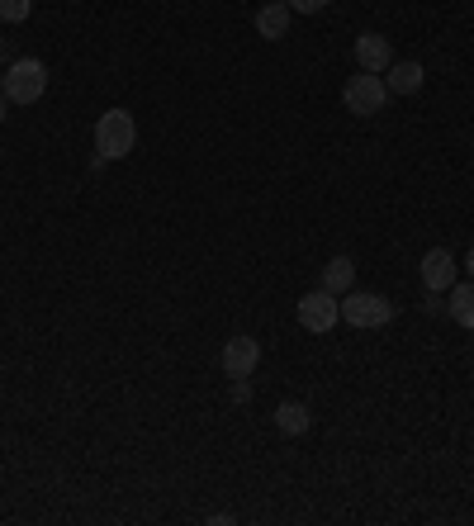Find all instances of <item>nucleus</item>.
I'll list each match as a JSON object with an SVG mask.
<instances>
[{
	"label": "nucleus",
	"mask_w": 474,
	"mask_h": 526,
	"mask_svg": "<svg viewBox=\"0 0 474 526\" xmlns=\"http://www.w3.org/2000/svg\"><path fill=\"white\" fill-rule=\"evenodd\" d=\"M456 285V256L446 252V247H432V252L422 256V290L427 294H441Z\"/></svg>",
	"instance_id": "nucleus-7"
},
{
	"label": "nucleus",
	"mask_w": 474,
	"mask_h": 526,
	"mask_svg": "<svg viewBox=\"0 0 474 526\" xmlns=\"http://www.w3.org/2000/svg\"><path fill=\"white\" fill-rule=\"evenodd\" d=\"M351 285H356V261L351 256H332L323 266V290L342 299V294H351Z\"/></svg>",
	"instance_id": "nucleus-12"
},
{
	"label": "nucleus",
	"mask_w": 474,
	"mask_h": 526,
	"mask_svg": "<svg viewBox=\"0 0 474 526\" xmlns=\"http://www.w3.org/2000/svg\"><path fill=\"white\" fill-rule=\"evenodd\" d=\"M290 5H285V0H271V5H261V10H256V34L266 38V43H275V38H285L290 34Z\"/></svg>",
	"instance_id": "nucleus-9"
},
{
	"label": "nucleus",
	"mask_w": 474,
	"mask_h": 526,
	"mask_svg": "<svg viewBox=\"0 0 474 526\" xmlns=\"http://www.w3.org/2000/svg\"><path fill=\"white\" fill-rule=\"evenodd\" d=\"M389 95H418L427 86V72H422V62H389Z\"/></svg>",
	"instance_id": "nucleus-11"
},
{
	"label": "nucleus",
	"mask_w": 474,
	"mask_h": 526,
	"mask_svg": "<svg viewBox=\"0 0 474 526\" xmlns=\"http://www.w3.org/2000/svg\"><path fill=\"white\" fill-rule=\"evenodd\" d=\"M256 361H261V342H256V337L237 332V337L223 342V375H228V380H247L256 370Z\"/></svg>",
	"instance_id": "nucleus-6"
},
{
	"label": "nucleus",
	"mask_w": 474,
	"mask_h": 526,
	"mask_svg": "<svg viewBox=\"0 0 474 526\" xmlns=\"http://www.w3.org/2000/svg\"><path fill=\"white\" fill-rule=\"evenodd\" d=\"M309 427H313V408H309V403L285 399L280 408H275V432H285V436H304Z\"/></svg>",
	"instance_id": "nucleus-10"
},
{
	"label": "nucleus",
	"mask_w": 474,
	"mask_h": 526,
	"mask_svg": "<svg viewBox=\"0 0 474 526\" xmlns=\"http://www.w3.org/2000/svg\"><path fill=\"white\" fill-rule=\"evenodd\" d=\"M356 62H361V72H389V62H394V53H389V38L384 34H361L356 38Z\"/></svg>",
	"instance_id": "nucleus-8"
},
{
	"label": "nucleus",
	"mask_w": 474,
	"mask_h": 526,
	"mask_svg": "<svg viewBox=\"0 0 474 526\" xmlns=\"http://www.w3.org/2000/svg\"><path fill=\"white\" fill-rule=\"evenodd\" d=\"M29 10H34V0H0V19L5 24H24Z\"/></svg>",
	"instance_id": "nucleus-14"
},
{
	"label": "nucleus",
	"mask_w": 474,
	"mask_h": 526,
	"mask_svg": "<svg viewBox=\"0 0 474 526\" xmlns=\"http://www.w3.org/2000/svg\"><path fill=\"white\" fill-rule=\"evenodd\" d=\"M233 399H237V403H247V399H252V389H247V380H233Z\"/></svg>",
	"instance_id": "nucleus-16"
},
{
	"label": "nucleus",
	"mask_w": 474,
	"mask_h": 526,
	"mask_svg": "<svg viewBox=\"0 0 474 526\" xmlns=\"http://www.w3.org/2000/svg\"><path fill=\"white\" fill-rule=\"evenodd\" d=\"M290 10H299V15H318V10H328L332 0H285Z\"/></svg>",
	"instance_id": "nucleus-15"
},
{
	"label": "nucleus",
	"mask_w": 474,
	"mask_h": 526,
	"mask_svg": "<svg viewBox=\"0 0 474 526\" xmlns=\"http://www.w3.org/2000/svg\"><path fill=\"white\" fill-rule=\"evenodd\" d=\"M342 100H347L351 114L370 119V114H380V109H384V100H389V86H384V76L361 72V76H351L347 86H342Z\"/></svg>",
	"instance_id": "nucleus-5"
},
{
	"label": "nucleus",
	"mask_w": 474,
	"mask_h": 526,
	"mask_svg": "<svg viewBox=\"0 0 474 526\" xmlns=\"http://www.w3.org/2000/svg\"><path fill=\"white\" fill-rule=\"evenodd\" d=\"M5 114H10V100H5V91H0V124H5Z\"/></svg>",
	"instance_id": "nucleus-17"
},
{
	"label": "nucleus",
	"mask_w": 474,
	"mask_h": 526,
	"mask_svg": "<svg viewBox=\"0 0 474 526\" xmlns=\"http://www.w3.org/2000/svg\"><path fill=\"white\" fill-rule=\"evenodd\" d=\"M294 313H299V327H304V332H332V327L342 323V299L328 290H309L294 304Z\"/></svg>",
	"instance_id": "nucleus-4"
},
{
	"label": "nucleus",
	"mask_w": 474,
	"mask_h": 526,
	"mask_svg": "<svg viewBox=\"0 0 474 526\" xmlns=\"http://www.w3.org/2000/svg\"><path fill=\"white\" fill-rule=\"evenodd\" d=\"M43 91H48V67H43L38 57L10 62V72H5V100H10V105H38Z\"/></svg>",
	"instance_id": "nucleus-2"
},
{
	"label": "nucleus",
	"mask_w": 474,
	"mask_h": 526,
	"mask_svg": "<svg viewBox=\"0 0 474 526\" xmlns=\"http://www.w3.org/2000/svg\"><path fill=\"white\" fill-rule=\"evenodd\" d=\"M465 271H470V280H474V247L465 252Z\"/></svg>",
	"instance_id": "nucleus-18"
},
{
	"label": "nucleus",
	"mask_w": 474,
	"mask_h": 526,
	"mask_svg": "<svg viewBox=\"0 0 474 526\" xmlns=\"http://www.w3.org/2000/svg\"><path fill=\"white\" fill-rule=\"evenodd\" d=\"M138 143V124H133V114L128 109H105L100 114V124H95V157H105V162H119L128 157Z\"/></svg>",
	"instance_id": "nucleus-1"
},
{
	"label": "nucleus",
	"mask_w": 474,
	"mask_h": 526,
	"mask_svg": "<svg viewBox=\"0 0 474 526\" xmlns=\"http://www.w3.org/2000/svg\"><path fill=\"white\" fill-rule=\"evenodd\" d=\"M446 313H451V323L474 332V280L470 285H451V304H446Z\"/></svg>",
	"instance_id": "nucleus-13"
},
{
	"label": "nucleus",
	"mask_w": 474,
	"mask_h": 526,
	"mask_svg": "<svg viewBox=\"0 0 474 526\" xmlns=\"http://www.w3.org/2000/svg\"><path fill=\"white\" fill-rule=\"evenodd\" d=\"M342 323L361 327V332H375V327H389V323H394V304H389L384 294L351 290V294H342Z\"/></svg>",
	"instance_id": "nucleus-3"
}]
</instances>
